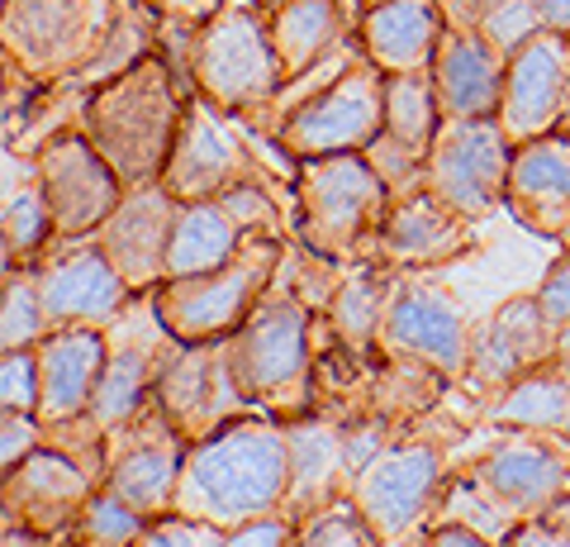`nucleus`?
<instances>
[{
    "mask_svg": "<svg viewBox=\"0 0 570 547\" xmlns=\"http://www.w3.org/2000/svg\"><path fill=\"white\" fill-rule=\"evenodd\" d=\"M291 500V438L272 414H243L186 448L171 515L238 528Z\"/></svg>",
    "mask_w": 570,
    "mask_h": 547,
    "instance_id": "obj_1",
    "label": "nucleus"
},
{
    "mask_svg": "<svg viewBox=\"0 0 570 547\" xmlns=\"http://www.w3.org/2000/svg\"><path fill=\"white\" fill-rule=\"evenodd\" d=\"M566 481L570 433L499 429L490 448H480L466 467H452L428 524H466L499 543L513 524L542 515Z\"/></svg>",
    "mask_w": 570,
    "mask_h": 547,
    "instance_id": "obj_2",
    "label": "nucleus"
},
{
    "mask_svg": "<svg viewBox=\"0 0 570 547\" xmlns=\"http://www.w3.org/2000/svg\"><path fill=\"white\" fill-rule=\"evenodd\" d=\"M195 91L171 72L163 52H148L138 67L119 72L115 81L81 91L77 125L86 138L110 157L124 186H153L163 182V167L171 157L176 129H181L186 100Z\"/></svg>",
    "mask_w": 570,
    "mask_h": 547,
    "instance_id": "obj_3",
    "label": "nucleus"
},
{
    "mask_svg": "<svg viewBox=\"0 0 570 547\" xmlns=\"http://www.w3.org/2000/svg\"><path fill=\"white\" fill-rule=\"evenodd\" d=\"M228 367L243 385V395L257 404L262 414L281 423L305 419L318 410L314 395V310L299 300L285 276L276 272L272 291L257 300L247 324L224 339Z\"/></svg>",
    "mask_w": 570,
    "mask_h": 547,
    "instance_id": "obj_4",
    "label": "nucleus"
},
{
    "mask_svg": "<svg viewBox=\"0 0 570 547\" xmlns=\"http://www.w3.org/2000/svg\"><path fill=\"white\" fill-rule=\"evenodd\" d=\"M295 196V243L324 253L333 262H362L376 248V234L390 215L385 176L376 172L366 153H333V157H305L291 182Z\"/></svg>",
    "mask_w": 570,
    "mask_h": 547,
    "instance_id": "obj_5",
    "label": "nucleus"
},
{
    "mask_svg": "<svg viewBox=\"0 0 570 547\" xmlns=\"http://www.w3.org/2000/svg\"><path fill=\"white\" fill-rule=\"evenodd\" d=\"M190 81L224 115L253 119L257 110H266L285 86L272 29H266V10L253 6V0L214 10L195 33Z\"/></svg>",
    "mask_w": 570,
    "mask_h": 547,
    "instance_id": "obj_6",
    "label": "nucleus"
},
{
    "mask_svg": "<svg viewBox=\"0 0 570 547\" xmlns=\"http://www.w3.org/2000/svg\"><path fill=\"white\" fill-rule=\"evenodd\" d=\"M285 262V243L253 238L247 248L219 272L163 281L153 291L157 320L176 343H224L247 324L257 300L272 291V281Z\"/></svg>",
    "mask_w": 570,
    "mask_h": 547,
    "instance_id": "obj_7",
    "label": "nucleus"
},
{
    "mask_svg": "<svg viewBox=\"0 0 570 547\" xmlns=\"http://www.w3.org/2000/svg\"><path fill=\"white\" fill-rule=\"evenodd\" d=\"M119 0H0V48L29 77L62 86L96 62Z\"/></svg>",
    "mask_w": 570,
    "mask_h": 547,
    "instance_id": "obj_8",
    "label": "nucleus"
},
{
    "mask_svg": "<svg viewBox=\"0 0 570 547\" xmlns=\"http://www.w3.org/2000/svg\"><path fill=\"white\" fill-rule=\"evenodd\" d=\"M385 129V72L366 52L337 72L324 91L295 105L272 134L291 157H333V153H366Z\"/></svg>",
    "mask_w": 570,
    "mask_h": 547,
    "instance_id": "obj_9",
    "label": "nucleus"
},
{
    "mask_svg": "<svg viewBox=\"0 0 570 547\" xmlns=\"http://www.w3.org/2000/svg\"><path fill=\"white\" fill-rule=\"evenodd\" d=\"M452 476V452L438 438H395L376 462L347 486V500L376 528L381 543H400L428 524Z\"/></svg>",
    "mask_w": 570,
    "mask_h": 547,
    "instance_id": "obj_10",
    "label": "nucleus"
},
{
    "mask_svg": "<svg viewBox=\"0 0 570 547\" xmlns=\"http://www.w3.org/2000/svg\"><path fill=\"white\" fill-rule=\"evenodd\" d=\"M509 167H513V138L504 134L499 119H442L423 163V186L438 201H448L456 215L480 224L494 209H504Z\"/></svg>",
    "mask_w": 570,
    "mask_h": 547,
    "instance_id": "obj_11",
    "label": "nucleus"
},
{
    "mask_svg": "<svg viewBox=\"0 0 570 547\" xmlns=\"http://www.w3.org/2000/svg\"><path fill=\"white\" fill-rule=\"evenodd\" d=\"M257 172L262 163L247 125L195 91L186 100L181 129H176L171 157L163 167V186L181 205H190V201H219L228 186H238L243 176H257Z\"/></svg>",
    "mask_w": 570,
    "mask_h": 547,
    "instance_id": "obj_12",
    "label": "nucleus"
},
{
    "mask_svg": "<svg viewBox=\"0 0 570 547\" xmlns=\"http://www.w3.org/2000/svg\"><path fill=\"white\" fill-rule=\"evenodd\" d=\"M33 163H39L43 176V196L52 209V224H58V238H91L119 209L124 191H129L110 167V157L86 138L81 125L48 134L33 148Z\"/></svg>",
    "mask_w": 570,
    "mask_h": 547,
    "instance_id": "obj_13",
    "label": "nucleus"
},
{
    "mask_svg": "<svg viewBox=\"0 0 570 547\" xmlns=\"http://www.w3.org/2000/svg\"><path fill=\"white\" fill-rule=\"evenodd\" d=\"M471 314L448 286L433 281H400L381 320V358H404L438 367L448 381L466 377L471 358Z\"/></svg>",
    "mask_w": 570,
    "mask_h": 547,
    "instance_id": "obj_14",
    "label": "nucleus"
},
{
    "mask_svg": "<svg viewBox=\"0 0 570 547\" xmlns=\"http://www.w3.org/2000/svg\"><path fill=\"white\" fill-rule=\"evenodd\" d=\"M153 400L190 443L253 410V400L243 395L234 367H228L224 343H171L157 367Z\"/></svg>",
    "mask_w": 570,
    "mask_h": 547,
    "instance_id": "obj_15",
    "label": "nucleus"
},
{
    "mask_svg": "<svg viewBox=\"0 0 570 547\" xmlns=\"http://www.w3.org/2000/svg\"><path fill=\"white\" fill-rule=\"evenodd\" d=\"M39 295L52 329L58 324H110L134 305V286L100 248V238H58L52 248L33 262Z\"/></svg>",
    "mask_w": 570,
    "mask_h": 547,
    "instance_id": "obj_16",
    "label": "nucleus"
},
{
    "mask_svg": "<svg viewBox=\"0 0 570 547\" xmlns=\"http://www.w3.org/2000/svg\"><path fill=\"white\" fill-rule=\"evenodd\" d=\"M186 448H190V438L176 429L163 414V404L153 400L134 423H124L119 433H110V462H105L100 486H110L115 496H124L148 519H163L176 505Z\"/></svg>",
    "mask_w": 570,
    "mask_h": 547,
    "instance_id": "obj_17",
    "label": "nucleus"
},
{
    "mask_svg": "<svg viewBox=\"0 0 570 547\" xmlns=\"http://www.w3.org/2000/svg\"><path fill=\"white\" fill-rule=\"evenodd\" d=\"M557 348H561V333L547 324L538 295H513L490 314V320L475 324L461 385L490 404L499 391H509L519 377L538 372V367H547V362H557Z\"/></svg>",
    "mask_w": 570,
    "mask_h": 547,
    "instance_id": "obj_18",
    "label": "nucleus"
},
{
    "mask_svg": "<svg viewBox=\"0 0 570 547\" xmlns=\"http://www.w3.org/2000/svg\"><path fill=\"white\" fill-rule=\"evenodd\" d=\"M566 81H570V39L566 33L538 29L519 52H509L504 100H499L494 119L504 125L513 144H528V138L561 129Z\"/></svg>",
    "mask_w": 570,
    "mask_h": 547,
    "instance_id": "obj_19",
    "label": "nucleus"
},
{
    "mask_svg": "<svg viewBox=\"0 0 570 547\" xmlns=\"http://www.w3.org/2000/svg\"><path fill=\"white\" fill-rule=\"evenodd\" d=\"M100 481L81 462H71L62 448L43 443L39 452H29L20 467L6 471L0 481V505H6V528H39L67 543L71 519L81 515V505L91 500V490Z\"/></svg>",
    "mask_w": 570,
    "mask_h": 547,
    "instance_id": "obj_20",
    "label": "nucleus"
},
{
    "mask_svg": "<svg viewBox=\"0 0 570 547\" xmlns=\"http://www.w3.org/2000/svg\"><path fill=\"white\" fill-rule=\"evenodd\" d=\"M176 209H181V201L163 182L134 186L124 191L115 215L96 228L100 248L110 253V262L138 295H153L167 281V243L176 228Z\"/></svg>",
    "mask_w": 570,
    "mask_h": 547,
    "instance_id": "obj_21",
    "label": "nucleus"
},
{
    "mask_svg": "<svg viewBox=\"0 0 570 547\" xmlns=\"http://www.w3.org/2000/svg\"><path fill=\"white\" fill-rule=\"evenodd\" d=\"M475 243V219L456 215L448 201H438L433 191H409L390 205V215L376 234V248L371 257L385 262L395 272L409 267H438V262H452L461 253H471Z\"/></svg>",
    "mask_w": 570,
    "mask_h": 547,
    "instance_id": "obj_22",
    "label": "nucleus"
},
{
    "mask_svg": "<svg viewBox=\"0 0 570 547\" xmlns=\"http://www.w3.org/2000/svg\"><path fill=\"white\" fill-rule=\"evenodd\" d=\"M504 209L542 238H570V134L551 129L513 144Z\"/></svg>",
    "mask_w": 570,
    "mask_h": 547,
    "instance_id": "obj_23",
    "label": "nucleus"
},
{
    "mask_svg": "<svg viewBox=\"0 0 570 547\" xmlns=\"http://www.w3.org/2000/svg\"><path fill=\"white\" fill-rule=\"evenodd\" d=\"M433 86L448 119H494L504 100L509 52H499L475 25H448L433 58Z\"/></svg>",
    "mask_w": 570,
    "mask_h": 547,
    "instance_id": "obj_24",
    "label": "nucleus"
},
{
    "mask_svg": "<svg viewBox=\"0 0 570 547\" xmlns=\"http://www.w3.org/2000/svg\"><path fill=\"white\" fill-rule=\"evenodd\" d=\"M105 362H110V333L100 324H58L48 333L39 343V372H43L39 419H43V429L91 414Z\"/></svg>",
    "mask_w": 570,
    "mask_h": 547,
    "instance_id": "obj_25",
    "label": "nucleus"
},
{
    "mask_svg": "<svg viewBox=\"0 0 570 547\" xmlns=\"http://www.w3.org/2000/svg\"><path fill=\"white\" fill-rule=\"evenodd\" d=\"M448 25L452 20L442 0H381L356 20V39H362V52L385 77L428 72Z\"/></svg>",
    "mask_w": 570,
    "mask_h": 547,
    "instance_id": "obj_26",
    "label": "nucleus"
},
{
    "mask_svg": "<svg viewBox=\"0 0 570 547\" xmlns=\"http://www.w3.org/2000/svg\"><path fill=\"white\" fill-rule=\"evenodd\" d=\"M285 438H291V509L295 519L314 515L333 500L347 496V471H343V423L333 414L314 410L305 419L285 423Z\"/></svg>",
    "mask_w": 570,
    "mask_h": 547,
    "instance_id": "obj_27",
    "label": "nucleus"
},
{
    "mask_svg": "<svg viewBox=\"0 0 570 547\" xmlns=\"http://www.w3.org/2000/svg\"><path fill=\"white\" fill-rule=\"evenodd\" d=\"M266 29H272L285 81H295L352 39L356 14L347 0H276L266 10Z\"/></svg>",
    "mask_w": 570,
    "mask_h": 547,
    "instance_id": "obj_28",
    "label": "nucleus"
},
{
    "mask_svg": "<svg viewBox=\"0 0 570 547\" xmlns=\"http://www.w3.org/2000/svg\"><path fill=\"white\" fill-rule=\"evenodd\" d=\"M0 238H6V267H33L52 243L58 224L43 196V176L33 153L6 148V182H0Z\"/></svg>",
    "mask_w": 570,
    "mask_h": 547,
    "instance_id": "obj_29",
    "label": "nucleus"
},
{
    "mask_svg": "<svg viewBox=\"0 0 570 547\" xmlns=\"http://www.w3.org/2000/svg\"><path fill=\"white\" fill-rule=\"evenodd\" d=\"M395 286H400V272L385 267V262H376V257L347 262L324 320L337 333V343L352 348L356 358L381 362V320H385V305H390V295H395Z\"/></svg>",
    "mask_w": 570,
    "mask_h": 547,
    "instance_id": "obj_30",
    "label": "nucleus"
},
{
    "mask_svg": "<svg viewBox=\"0 0 570 547\" xmlns=\"http://www.w3.org/2000/svg\"><path fill=\"white\" fill-rule=\"evenodd\" d=\"M247 238L238 219L228 215L219 201H190L176 209V228H171V243H167V281H186V276H205V272H219L228 267Z\"/></svg>",
    "mask_w": 570,
    "mask_h": 547,
    "instance_id": "obj_31",
    "label": "nucleus"
},
{
    "mask_svg": "<svg viewBox=\"0 0 570 547\" xmlns=\"http://www.w3.org/2000/svg\"><path fill=\"white\" fill-rule=\"evenodd\" d=\"M570 410V372L561 362H547L499 391L485 404L490 429H532V433H561Z\"/></svg>",
    "mask_w": 570,
    "mask_h": 547,
    "instance_id": "obj_32",
    "label": "nucleus"
},
{
    "mask_svg": "<svg viewBox=\"0 0 570 547\" xmlns=\"http://www.w3.org/2000/svg\"><path fill=\"white\" fill-rule=\"evenodd\" d=\"M442 119L448 115H442L433 72H395V77H385V129H381V138H390L400 153L428 163V148H433Z\"/></svg>",
    "mask_w": 570,
    "mask_h": 547,
    "instance_id": "obj_33",
    "label": "nucleus"
},
{
    "mask_svg": "<svg viewBox=\"0 0 570 547\" xmlns=\"http://www.w3.org/2000/svg\"><path fill=\"white\" fill-rule=\"evenodd\" d=\"M157 39H163V6H157V0H119L115 29H110V39L100 43L96 62L62 86H71V91H91V86L115 81L119 72L138 67L148 52H157Z\"/></svg>",
    "mask_w": 570,
    "mask_h": 547,
    "instance_id": "obj_34",
    "label": "nucleus"
},
{
    "mask_svg": "<svg viewBox=\"0 0 570 547\" xmlns=\"http://www.w3.org/2000/svg\"><path fill=\"white\" fill-rule=\"evenodd\" d=\"M448 377L438 367H423V362H404V358H381L376 362V377H371V400L366 410H376L381 419H390L395 429H409L414 419L433 414L442 391H448Z\"/></svg>",
    "mask_w": 570,
    "mask_h": 547,
    "instance_id": "obj_35",
    "label": "nucleus"
},
{
    "mask_svg": "<svg viewBox=\"0 0 570 547\" xmlns=\"http://www.w3.org/2000/svg\"><path fill=\"white\" fill-rule=\"evenodd\" d=\"M148 515L134 509L124 496H115L110 486H96L91 500L81 505V515L71 519L67 543L71 547H138V538L148 534Z\"/></svg>",
    "mask_w": 570,
    "mask_h": 547,
    "instance_id": "obj_36",
    "label": "nucleus"
},
{
    "mask_svg": "<svg viewBox=\"0 0 570 547\" xmlns=\"http://www.w3.org/2000/svg\"><path fill=\"white\" fill-rule=\"evenodd\" d=\"M48 333H52V320L43 310L33 267H6V295H0V352L39 348Z\"/></svg>",
    "mask_w": 570,
    "mask_h": 547,
    "instance_id": "obj_37",
    "label": "nucleus"
},
{
    "mask_svg": "<svg viewBox=\"0 0 570 547\" xmlns=\"http://www.w3.org/2000/svg\"><path fill=\"white\" fill-rule=\"evenodd\" d=\"M219 205L238 219V228H243L247 238H272V243L295 238V224H285V209L276 205L272 186H266V172L243 176L238 186H228L224 196H219Z\"/></svg>",
    "mask_w": 570,
    "mask_h": 547,
    "instance_id": "obj_38",
    "label": "nucleus"
},
{
    "mask_svg": "<svg viewBox=\"0 0 570 547\" xmlns=\"http://www.w3.org/2000/svg\"><path fill=\"white\" fill-rule=\"evenodd\" d=\"M295 547H381V538H376V528L362 519V509L343 496V500H333L299 519Z\"/></svg>",
    "mask_w": 570,
    "mask_h": 547,
    "instance_id": "obj_39",
    "label": "nucleus"
},
{
    "mask_svg": "<svg viewBox=\"0 0 570 547\" xmlns=\"http://www.w3.org/2000/svg\"><path fill=\"white\" fill-rule=\"evenodd\" d=\"M39 404H43L39 348L0 352V410L6 414H39Z\"/></svg>",
    "mask_w": 570,
    "mask_h": 547,
    "instance_id": "obj_40",
    "label": "nucleus"
},
{
    "mask_svg": "<svg viewBox=\"0 0 570 547\" xmlns=\"http://www.w3.org/2000/svg\"><path fill=\"white\" fill-rule=\"evenodd\" d=\"M390 443H395V423L381 419L376 410L343 419V471H347V486H352L371 462H376V457H381Z\"/></svg>",
    "mask_w": 570,
    "mask_h": 547,
    "instance_id": "obj_41",
    "label": "nucleus"
},
{
    "mask_svg": "<svg viewBox=\"0 0 570 547\" xmlns=\"http://www.w3.org/2000/svg\"><path fill=\"white\" fill-rule=\"evenodd\" d=\"M138 547H224V528L205 519H186V515H163L148 524Z\"/></svg>",
    "mask_w": 570,
    "mask_h": 547,
    "instance_id": "obj_42",
    "label": "nucleus"
},
{
    "mask_svg": "<svg viewBox=\"0 0 570 547\" xmlns=\"http://www.w3.org/2000/svg\"><path fill=\"white\" fill-rule=\"evenodd\" d=\"M295 538H299V519L291 509H276V515L224 528V547H295Z\"/></svg>",
    "mask_w": 570,
    "mask_h": 547,
    "instance_id": "obj_43",
    "label": "nucleus"
},
{
    "mask_svg": "<svg viewBox=\"0 0 570 547\" xmlns=\"http://www.w3.org/2000/svg\"><path fill=\"white\" fill-rule=\"evenodd\" d=\"M48 443V429L39 414H6L0 410V467L14 471L29 452H39Z\"/></svg>",
    "mask_w": 570,
    "mask_h": 547,
    "instance_id": "obj_44",
    "label": "nucleus"
},
{
    "mask_svg": "<svg viewBox=\"0 0 570 547\" xmlns=\"http://www.w3.org/2000/svg\"><path fill=\"white\" fill-rule=\"evenodd\" d=\"M532 295H538L547 324L557 329V333H566V329H570V253H561L557 262H551Z\"/></svg>",
    "mask_w": 570,
    "mask_h": 547,
    "instance_id": "obj_45",
    "label": "nucleus"
},
{
    "mask_svg": "<svg viewBox=\"0 0 570 547\" xmlns=\"http://www.w3.org/2000/svg\"><path fill=\"white\" fill-rule=\"evenodd\" d=\"M499 547H566L561 543V534L551 528L542 515H532V519H523V524H513L504 538H499Z\"/></svg>",
    "mask_w": 570,
    "mask_h": 547,
    "instance_id": "obj_46",
    "label": "nucleus"
},
{
    "mask_svg": "<svg viewBox=\"0 0 570 547\" xmlns=\"http://www.w3.org/2000/svg\"><path fill=\"white\" fill-rule=\"evenodd\" d=\"M423 528H428V538H433V547H499L466 524H423Z\"/></svg>",
    "mask_w": 570,
    "mask_h": 547,
    "instance_id": "obj_47",
    "label": "nucleus"
},
{
    "mask_svg": "<svg viewBox=\"0 0 570 547\" xmlns=\"http://www.w3.org/2000/svg\"><path fill=\"white\" fill-rule=\"evenodd\" d=\"M0 547H67V543L52 538V534H39V528L10 524V528H0Z\"/></svg>",
    "mask_w": 570,
    "mask_h": 547,
    "instance_id": "obj_48",
    "label": "nucleus"
},
{
    "mask_svg": "<svg viewBox=\"0 0 570 547\" xmlns=\"http://www.w3.org/2000/svg\"><path fill=\"white\" fill-rule=\"evenodd\" d=\"M448 6V20H456V25H475L480 14H490V10H499V6H509V0H442Z\"/></svg>",
    "mask_w": 570,
    "mask_h": 547,
    "instance_id": "obj_49",
    "label": "nucleus"
},
{
    "mask_svg": "<svg viewBox=\"0 0 570 547\" xmlns=\"http://www.w3.org/2000/svg\"><path fill=\"white\" fill-rule=\"evenodd\" d=\"M542 519H547L551 528H557V534H561V543L570 547V481L561 486V496H557V500H551V505L542 509Z\"/></svg>",
    "mask_w": 570,
    "mask_h": 547,
    "instance_id": "obj_50",
    "label": "nucleus"
},
{
    "mask_svg": "<svg viewBox=\"0 0 570 547\" xmlns=\"http://www.w3.org/2000/svg\"><path fill=\"white\" fill-rule=\"evenodd\" d=\"M538 14H542V29H557L570 39V0H538Z\"/></svg>",
    "mask_w": 570,
    "mask_h": 547,
    "instance_id": "obj_51",
    "label": "nucleus"
},
{
    "mask_svg": "<svg viewBox=\"0 0 570 547\" xmlns=\"http://www.w3.org/2000/svg\"><path fill=\"white\" fill-rule=\"evenodd\" d=\"M404 547H433V538H428V528H414V534L404 538Z\"/></svg>",
    "mask_w": 570,
    "mask_h": 547,
    "instance_id": "obj_52",
    "label": "nucleus"
},
{
    "mask_svg": "<svg viewBox=\"0 0 570 547\" xmlns=\"http://www.w3.org/2000/svg\"><path fill=\"white\" fill-rule=\"evenodd\" d=\"M557 362L566 367V372H570V329L561 333V348H557Z\"/></svg>",
    "mask_w": 570,
    "mask_h": 547,
    "instance_id": "obj_53",
    "label": "nucleus"
},
{
    "mask_svg": "<svg viewBox=\"0 0 570 547\" xmlns=\"http://www.w3.org/2000/svg\"><path fill=\"white\" fill-rule=\"evenodd\" d=\"M347 6H352V14H356V20H362V14H366L371 6H381V0H347Z\"/></svg>",
    "mask_w": 570,
    "mask_h": 547,
    "instance_id": "obj_54",
    "label": "nucleus"
},
{
    "mask_svg": "<svg viewBox=\"0 0 570 547\" xmlns=\"http://www.w3.org/2000/svg\"><path fill=\"white\" fill-rule=\"evenodd\" d=\"M561 134H570V81H566V105H561Z\"/></svg>",
    "mask_w": 570,
    "mask_h": 547,
    "instance_id": "obj_55",
    "label": "nucleus"
},
{
    "mask_svg": "<svg viewBox=\"0 0 570 547\" xmlns=\"http://www.w3.org/2000/svg\"><path fill=\"white\" fill-rule=\"evenodd\" d=\"M253 6H262V10H272V6H276V0H253Z\"/></svg>",
    "mask_w": 570,
    "mask_h": 547,
    "instance_id": "obj_56",
    "label": "nucleus"
},
{
    "mask_svg": "<svg viewBox=\"0 0 570 547\" xmlns=\"http://www.w3.org/2000/svg\"><path fill=\"white\" fill-rule=\"evenodd\" d=\"M561 433H570V410H566V429H561Z\"/></svg>",
    "mask_w": 570,
    "mask_h": 547,
    "instance_id": "obj_57",
    "label": "nucleus"
},
{
    "mask_svg": "<svg viewBox=\"0 0 570 547\" xmlns=\"http://www.w3.org/2000/svg\"><path fill=\"white\" fill-rule=\"evenodd\" d=\"M566 253H570V238H566Z\"/></svg>",
    "mask_w": 570,
    "mask_h": 547,
    "instance_id": "obj_58",
    "label": "nucleus"
},
{
    "mask_svg": "<svg viewBox=\"0 0 570 547\" xmlns=\"http://www.w3.org/2000/svg\"><path fill=\"white\" fill-rule=\"evenodd\" d=\"M67 547H71V543H67Z\"/></svg>",
    "mask_w": 570,
    "mask_h": 547,
    "instance_id": "obj_59",
    "label": "nucleus"
}]
</instances>
